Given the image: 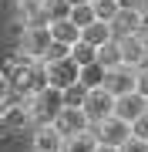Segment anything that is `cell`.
<instances>
[{"instance_id":"cell-1","label":"cell","mask_w":148,"mask_h":152,"mask_svg":"<svg viewBox=\"0 0 148 152\" xmlns=\"http://www.w3.org/2000/svg\"><path fill=\"white\" fill-rule=\"evenodd\" d=\"M30 112H34V125H54L57 115L64 112V88H44L40 95L30 98Z\"/></svg>"},{"instance_id":"cell-2","label":"cell","mask_w":148,"mask_h":152,"mask_svg":"<svg viewBox=\"0 0 148 152\" xmlns=\"http://www.w3.org/2000/svg\"><path fill=\"white\" fill-rule=\"evenodd\" d=\"M27 122H34L30 112V95H10L7 102H0V125L4 129H24Z\"/></svg>"},{"instance_id":"cell-3","label":"cell","mask_w":148,"mask_h":152,"mask_svg":"<svg viewBox=\"0 0 148 152\" xmlns=\"http://www.w3.org/2000/svg\"><path fill=\"white\" fill-rule=\"evenodd\" d=\"M115 105H118V95H115V91H108V85L91 88L88 98H84V112L91 115V122H94V125L104 122V118H111V115H115Z\"/></svg>"},{"instance_id":"cell-4","label":"cell","mask_w":148,"mask_h":152,"mask_svg":"<svg viewBox=\"0 0 148 152\" xmlns=\"http://www.w3.org/2000/svg\"><path fill=\"white\" fill-rule=\"evenodd\" d=\"M91 129H94V135H98V142H104V145H118V149L135 135L131 122L118 118V115H111V118H104V122H98V125H91Z\"/></svg>"},{"instance_id":"cell-5","label":"cell","mask_w":148,"mask_h":152,"mask_svg":"<svg viewBox=\"0 0 148 152\" xmlns=\"http://www.w3.org/2000/svg\"><path fill=\"white\" fill-rule=\"evenodd\" d=\"M91 125H94V122H91V115L84 112V105H64V112L57 115L54 129H57L64 139H71V135H81V132H88Z\"/></svg>"},{"instance_id":"cell-6","label":"cell","mask_w":148,"mask_h":152,"mask_svg":"<svg viewBox=\"0 0 148 152\" xmlns=\"http://www.w3.org/2000/svg\"><path fill=\"white\" fill-rule=\"evenodd\" d=\"M51 44H54L51 27H24V34H20V51L30 54V58H37V61H44Z\"/></svg>"},{"instance_id":"cell-7","label":"cell","mask_w":148,"mask_h":152,"mask_svg":"<svg viewBox=\"0 0 148 152\" xmlns=\"http://www.w3.org/2000/svg\"><path fill=\"white\" fill-rule=\"evenodd\" d=\"M47 64V78L54 88H71L81 81V64L74 58H64V61H44Z\"/></svg>"},{"instance_id":"cell-8","label":"cell","mask_w":148,"mask_h":152,"mask_svg":"<svg viewBox=\"0 0 148 152\" xmlns=\"http://www.w3.org/2000/svg\"><path fill=\"white\" fill-rule=\"evenodd\" d=\"M138 68H131V64H118V68H111L108 71V91H115L118 98L121 95H128V91H138Z\"/></svg>"},{"instance_id":"cell-9","label":"cell","mask_w":148,"mask_h":152,"mask_svg":"<svg viewBox=\"0 0 148 152\" xmlns=\"http://www.w3.org/2000/svg\"><path fill=\"white\" fill-rule=\"evenodd\" d=\"M145 112H148V95L142 91V88H138V91L121 95V98H118V105H115V115H118V118H125V122H131V125L142 118Z\"/></svg>"},{"instance_id":"cell-10","label":"cell","mask_w":148,"mask_h":152,"mask_svg":"<svg viewBox=\"0 0 148 152\" xmlns=\"http://www.w3.org/2000/svg\"><path fill=\"white\" fill-rule=\"evenodd\" d=\"M64 145H67V139L61 135L54 125H37V132H34V139H30L34 152H64Z\"/></svg>"},{"instance_id":"cell-11","label":"cell","mask_w":148,"mask_h":152,"mask_svg":"<svg viewBox=\"0 0 148 152\" xmlns=\"http://www.w3.org/2000/svg\"><path fill=\"white\" fill-rule=\"evenodd\" d=\"M121 41V61L125 64H131V68H142L148 54H145V44H142V34H125V37H118Z\"/></svg>"},{"instance_id":"cell-12","label":"cell","mask_w":148,"mask_h":152,"mask_svg":"<svg viewBox=\"0 0 148 152\" xmlns=\"http://www.w3.org/2000/svg\"><path fill=\"white\" fill-rule=\"evenodd\" d=\"M111 27H115L118 37H125V34H142V10H121L115 20H111Z\"/></svg>"},{"instance_id":"cell-13","label":"cell","mask_w":148,"mask_h":152,"mask_svg":"<svg viewBox=\"0 0 148 152\" xmlns=\"http://www.w3.org/2000/svg\"><path fill=\"white\" fill-rule=\"evenodd\" d=\"M88 44H94V48H101V44H108V41H115L118 34H115V27H111L108 20H94V24H88L84 27V34H81Z\"/></svg>"},{"instance_id":"cell-14","label":"cell","mask_w":148,"mask_h":152,"mask_svg":"<svg viewBox=\"0 0 148 152\" xmlns=\"http://www.w3.org/2000/svg\"><path fill=\"white\" fill-rule=\"evenodd\" d=\"M51 34H54V41H61V44H71V48H74V44L81 41V34H84V31L77 27L71 17H64V20H54V24H51Z\"/></svg>"},{"instance_id":"cell-15","label":"cell","mask_w":148,"mask_h":152,"mask_svg":"<svg viewBox=\"0 0 148 152\" xmlns=\"http://www.w3.org/2000/svg\"><path fill=\"white\" fill-rule=\"evenodd\" d=\"M104 81H108V68H104L101 61H94V64H84V68H81V85L88 88V91H91V88H101Z\"/></svg>"},{"instance_id":"cell-16","label":"cell","mask_w":148,"mask_h":152,"mask_svg":"<svg viewBox=\"0 0 148 152\" xmlns=\"http://www.w3.org/2000/svg\"><path fill=\"white\" fill-rule=\"evenodd\" d=\"M98 135H94V129H88V132H81V135H71L67 139V145H64V152H98Z\"/></svg>"},{"instance_id":"cell-17","label":"cell","mask_w":148,"mask_h":152,"mask_svg":"<svg viewBox=\"0 0 148 152\" xmlns=\"http://www.w3.org/2000/svg\"><path fill=\"white\" fill-rule=\"evenodd\" d=\"M98 61H101L108 71H111V68H118V64H125V61H121V41L115 37V41L101 44V48H98Z\"/></svg>"},{"instance_id":"cell-18","label":"cell","mask_w":148,"mask_h":152,"mask_svg":"<svg viewBox=\"0 0 148 152\" xmlns=\"http://www.w3.org/2000/svg\"><path fill=\"white\" fill-rule=\"evenodd\" d=\"M71 58H74L81 68H84V64H94V61H98V48H94V44H88V41L81 37V41L71 48Z\"/></svg>"},{"instance_id":"cell-19","label":"cell","mask_w":148,"mask_h":152,"mask_svg":"<svg viewBox=\"0 0 148 152\" xmlns=\"http://www.w3.org/2000/svg\"><path fill=\"white\" fill-rule=\"evenodd\" d=\"M71 20L77 24V27H88V24H94L98 20V14H94V4H77V7H71Z\"/></svg>"},{"instance_id":"cell-20","label":"cell","mask_w":148,"mask_h":152,"mask_svg":"<svg viewBox=\"0 0 148 152\" xmlns=\"http://www.w3.org/2000/svg\"><path fill=\"white\" fill-rule=\"evenodd\" d=\"M91 4H94V14H98V20H115V17L121 14V4H118V0H91Z\"/></svg>"},{"instance_id":"cell-21","label":"cell","mask_w":148,"mask_h":152,"mask_svg":"<svg viewBox=\"0 0 148 152\" xmlns=\"http://www.w3.org/2000/svg\"><path fill=\"white\" fill-rule=\"evenodd\" d=\"M84 98H88V88H84L81 81L64 88V105H84Z\"/></svg>"},{"instance_id":"cell-22","label":"cell","mask_w":148,"mask_h":152,"mask_svg":"<svg viewBox=\"0 0 148 152\" xmlns=\"http://www.w3.org/2000/svg\"><path fill=\"white\" fill-rule=\"evenodd\" d=\"M64 58H71V44H61V41H54L51 51L44 54V61H64Z\"/></svg>"},{"instance_id":"cell-23","label":"cell","mask_w":148,"mask_h":152,"mask_svg":"<svg viewBox=\"0 0 148 152\" xmlns=\"http://www.w3.org/2000/svg\"><path fill=\"white\" fill-rule=\"evenodd\" d=\"M121 152H148V142H145V139H138V135H131L125 145H121Z\"/></svg>"},{"instance_id":"cell-24","label":"cell","mask_w":148,"mask_h":152,"mask_svg":"<svg viewBox=\"0 0 148 152\" xmlns=\"http://www.w3.org/2000/svg\"><path fill=\"white\" fill-rule=\"evenodd\" d=\"M10 95H14V81H10L7 71H0V102H7Z\"/></svg>"},{"instance_id":"cell-25","label":"cell","mask_w":148,"mask_h":152,"mask_svg":"<svg viewBox=\"0 0 148 152\" xmlns=\"http://www.w3.org/2000/svg\"><path fill=\"white\" fill-rule=\"evenodd\" d=\"M131 129H135V135H138V139H145V142H148V112H145L142 118L131 125Z\"/></svg>"},{"instance_id":"cell-26","label":"cell","mask_w":148,"mask_h":152,"mask_svg":"<svg viewBox=\"0 0 148 152\" xmlns=\"http://www.w3.org/2000/svg\"><path fill=\"white\" fill-rule=\"evenodd\" d=\"M121 10H145V0H118Z\"/></svg>"},{"instance_id":"cell-27","label":"cell","mask_w":148,"mask_h":152,"mask_svg":"<svg viewBox=\"0 0 148 152\" xmlns=\"http://www.w3.org/2000/svg\"><path fill=\"white\" fill-rule=\"evenodd\" d=\"M138 78H142V81H138V88H142V91L148 95V61H145L142 68H138Z\"/></svg>"},{"instance_id":"cell-28","label":"cell","mask_w":148,"mask_h":152,"mask_svg":"<svg viewBox=\"0 0 148 152\" xmlns=\"http://www.w3.org/2000/svg\"><path fill=\"white\" fill-rule=\"evenodd\" d=\"M98 152H121L118 145H104V142H101V145H98Z\"/></svg>"},{"instance_id":"cell-29","label":"cell","mask_w":148,"mask_h":152,"mask_svg":"<svg viewBox=\"0 0 148 152\" xmlns=\"http://www.w3.org/2000/svg\"><path fill=\"white\" fill-rule=\"evenodd\" d=\"M148 31V7H145V10H142V34Z\"/></svg>"},{"instance_id":"cell-30","label":"cell","mask_w":148,"mask_h":152,"mask_svg":"<svg viewBox=\"0 0 148 152\" xmlns=\"http://www.w3.org/2000/svg\"><path fill=\"white\" fill-rule=\"evenodd\" d=\"M142 44H145V54H148V31L142 34Z\"/></svg>"},{"instance_id":"cell-31","label":"cell","mask_w":148,"mask_h":152,"mask_svg":"<svg viewBox=\"0 0 148 152\" xmlns=\"http://www.w3.org/2000/svg\"><path fill=\"white\" fill-rule=\"evenodd\" d=\"M67 4H71V7H77V4H91V0H67Z\"/></svg>"}]
</instances>
